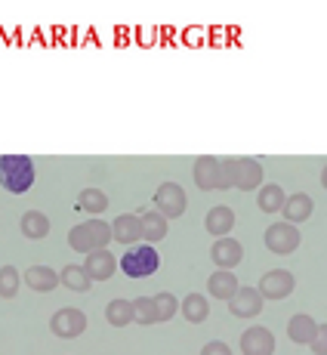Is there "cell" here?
Instances as JSON below:
<instances>
[{
	"label": "cell",
	"instance_id": "6da1fadb",
	"mask_svg": "<svg viewBox=\"0 0 327 355\" xmlns=\"http://www.w3.org/2000/svg\"><path fill=\"white\" fill-rule=\"evenodd\" d=\"M220 167H222V186L226 189L250 192V189L263 186V164L256 158H220Z\"/></svg>",
	"mask_w": 327,
	"mask_h": 355
},
{
	"label": "cell",
	"instance_id": "7a4b0ae2",
	"mask_svg": "<svg viewBox=\"0 0 327 355\" xmlns=\"http://www.w3.org/2000/svg\"><path fill=\"white\" fill-rule=\"evenodd\" d=\"M112 223L99 220V216H93V220L80 223V226H74L68 232V248L78 250V254H93V250H102L108 248V241H112Z\"/></svg>",
	"mask_w": 327,
	"mask_h": 355
},
{
	"label": "cell",
	"instance_id": "3957f363",
	"mask_svg": "<svg viewBox=\"0 0 327 355\" xmlns=\"http://www.w3.org/2000/svg\"><path fill=\"white\" fill-rule=\"evenodd\" d=\"M0 186L12 195H25L34 186V161L28 155H3L0 158Z\"/></svg>",
	"mask_w": 327,
	"mask_h": 355
},
{
	"label": "cell",
	"instance_id": "277c9868",
	"mask_svg": "<svg viewBox=\"0 0 327 355\" xmlns=\"http://www.w3.org/2000/svg\"><path fill=\"white\" fill-rule=\"evenodd\" d=\"M158 266H161V257H158V250H154V244H133V248L118 259V269L124 272V275H130V278L154 275Z\"/></svg>",
	"mask_w": 327,
	"mask_h": 355
},
{
	"label": "cell",
	"instance_id": "5b68a950",
	"mask_svg": "<svg viewBox=\"0 0 327 355\" xmlns=\"http://www.w3.org/2000/svg\"><path fill=\"white\" fill-rule=\"evenodd\" d=\"M263 241H265V248H269L272 254L288 257V254H294V250L299 248V229L294 226V223H272V226L265 229Z\"/></svg>",
	"mask_w": 327,
	"mask_h": 355
},
{
	"label": "cell",
	"instance_id": "8992f818",
	"mask_svg": "<svg viewBox=\"0 0 327 355\" xmlns=\"http://www.w3.org/2000/svg\"><path fill=\"white\" fill-rule=\"evenodd\" d=\"M188 207V198H186V189L176 186V182H164L158 186V192H154V210H161L167 220H176V216H182Z\"/></svg>",
	"mask_w": 327,
	"mask_h": 355
},
{
	"label": "cell",
	"instance_id": "52a82bcc",
	"mask_svg": "<svg viewBox=\"0 0 327 355\" xmlns=\"http://www.w3.org/2000/svg\"><path fill=\"white\" fill-rule=\"evenodd\" d=\"M50 331L56 334V337H62V340H74V337H80V334L87 331V315L80 309H74V306H65V309L53 312Z\"/></svg>",
	"mask_w": 327,
	"mask_h": 355
},
{
	"label": "cell",
	"instance_id": "ba28073f",
	"mask_svg": "<svg viewBox=\"0 0 327 355\" xmlns=\"http://www.w3.org/2000/svg\"><path fill=\"white\" fill-rule=\"evenodd\" d=\"M294 288H297V278L288 269H269L260 278V293L265 300H284L294 293Z\"/></svg>",
	"mask_w": 327,
	"mask_h": 355
},
{
	"label": "cell",
	"instance_id": "9c48e42d",
	"mask_svg": "<svg viewBox=\"0 0 327 355\" xmlns=\"http://www.w3.org/2000/svg\"><path fill=\"white\" fill-rule=\"evenodd\" d=\"M238 346H241L244 355H272L275 352V334H272L269 327H263V324H254V327H247V331L241 334Z\"/></svg>",
	"mask_w": 327,
	"mask_h": 355
},
{
	"label": "cell",
	"instance_id": "30bf717a",
	"mask_svg": "<svg viewBox=\"0 0 327 355\" xmlns=\"http://www.w3.org/2000/svg\"><path fill=\"white\" fill-rule=\"evenodd\" d=\"M195 186L204 189V192H213V189H226L222 186V167H220V158H210V155H201L195 161Z\"/></svg>",
	"mask_w": 327,
	"mask_h": 355
},
{
	"label": "cell",
	"instance_id": "8fae6325",
	"mask_svg": "<svg viewBox=\"0 0 327 355\" xmlns=\"http://www.w3.org/2000/svg\"><path fill=\"white\" fill-rule=\"evenodd\" d=\"M263 293L260 288H238V293L229 300V312L235 318H256L263 312Z\"/></svg>",
	"mask_w": 327,
	"mask_h": 355
},
{
	"label": "cell",
	"instance_id": "7c38bea8",
	"mask_svg": "<svg viewBox=\"0 0 327 355\" xmlns=\"http://www.w3.org/2000/svg\"><path fill=\"white\" fill-rule=\"evenodd\" d=\"M210 259H213V263L220 266V269H231V272H235V266L244 259L241 241H238V238H231V235L216 238L213 248H210Z\"/></svg>",
	"mask_w": 327,
	"mask_h": 355
},
{
	"label": "cell",
	"instance_id": "4fadbf2b",
	"mask_svg": "<svg viewBox=\"0 0 327 355\" xmlns=\"http://www.w3.org/2000/svg\"><path fill=\"white\" fill-rule=\"evenodd\" d=\"M84 269H87V275H90L93 282H108V278L114 275V269H118V259H114L105 248H102V250H93V254H87Z\"/></svg>",
	"mask_w": 327,
	"mask_h": 355
},
{
	"label": "cell",
	"instance_id": "5bb4252c",
	"mask_svg": "<svg viewBox=\"0 0 327 355\" xmlns=\"http://www.w3.org/2000/svg\"><path fill=\"white\" fill-rule=\"evenodd\" d=\"M22 282L28 284L31 291H37V293H50V291H56L59 284H62L59 282V272L50 269V266H31V269H25Z\"/></svg>",
	"mask_w": 327,
	"mask_h": 355
},
{
	"label": "cell",
	"instance_id": "9a60e30c",
	"mask_svg": "<svg viewBox=\"0 0 327 355\" xmlns=\"http://www.w3.org/2000/svg\"><path fill=\"white\" fill-rule=\"evenodd\" d=\"M312 210H315V201H312V195L306 192H294L288 195V201H284L281 214H284V223H306L312 216Z\"/></svg>",
	"mask_w": 327,
	"mask_h": 355
},
{
	"label": "cell",
	"instance_id": "2e32d148",
	"mask_svg": "<svg viewBox=\"0 0 327 355\" xmlns=\"http://www.w3.org/2000/svg\"><path fill=\"white\" fill-rule=\"evenodd\" d=\"M112 235H114V241H121V244H127V248H133V244L142 238L139 214H121V216H114Z\"/></svg>",
	"mask_w": 327,
	"mask_h": 355
},
{
	"label": "cell",
	"instance_id": "e0dca14e",
	"mask_svg": "<svg viewBox=\"0 0 327 355\" xmlns=\"http://www.w3.org/2000/svg\"><path fill=\"white\" fill-rule=\"evenodd\" d=\"M207 291H210V297L213 300H229L238 293V275L231 269H216L213 275L207 278Z\"/></svg>",
	"mask_w": 327,
	"mask_h": 355
},
{
	"label": "cell",
	"instance_id": "ac0fdd59",
	"mask_svg": "<svg viewBox=\"0 0 327 355\" xmlns=\"http://www.w3.org/2000/svg\"><path fill=\"white\" fill-rule=\"evenodd\" d=\"M139 226H142V241L145 244H154V241L167 238V216H164L161 210H145V214H139Z\"/></svg>",
	"mask_w": 327,
	"mask_h": 355
},
{
	"label": "cell",
	"instance_id": "d6986e66",
	"mask_svg": "<svg viewBox=\"0 0 327 355\" xmlns=\"http://www.w3.org/2000/svg\"><path fill=\"white\" fill-rule=\"evenodd\" d=\"M204 229L216 238H226L231 229H235V210L231 207H213L204 216Z\"/></svg>",
	"mask_w": 327,
	"mask_h": 355
},
{
	"label": "cell",
	"instance_id": "ffe728a7",
	"mask_svg": "<svg viewBox=\"0 0 327 355\" xmlns=\"http://www.w3.org/2000/svg\"><path fill=\"white\" fill-rule=\"evenodd\" d=\"M19 229H22L25 238H31V241H40V238L50 235V216H46L44 210H25Z\"/></svg>",
	"mask_w": 327,
	"mask_h": 355
},
{
	"label": "cell",
	"instance_id": "44dd1931",
	"mask_svg": "<svg viewBox=\"0 0 327 355\" xmlns=\"http://www.w3.org/2000/svg\"><path fill=\"white\" fill-rule=\"evenodd\" d=\"M179 312L188 324H201V322H207V315H210V300L204 297V293H188L179 303Z\"/></svg>",
	"mask_w": 327,
	"mask_h": 355
},
{
	"label": "cell",
	"instance_id": "7402d4cb",
	"mask_svg": "<svg viewBox=\"0 0 327 355\" xmlns=\"http://www.w3.org/2000/svg\"><path fill=\"white\" fill-rule=\"evenodd\" d=\"M59 282H62L68 291H74V293H87V291L93 288V278L87 275L84 263H71V266H65V269L59 272Z\"/></svg>",
	"mask_w": 327,
	"mask_h": 355
},
{
	"label": "cell",
	"instance_id": "603a6c76",
	"mask_svg": "<svg viewBox=\"0 0 327 355\" xmlns=\"http://www.w3.org/2000/svg\"><path fill=\"white\" fill-rule=\"evenodd\" d=\"M315 327H318L315 318L306 315V312H297V315L288 322V337L294 340V343H299V346H309V340H312V334H315Z\"/></svg>",
	"mask_w": 327,
	"mask_h": 355
},
{
	"label": "cell",
	"instance_id": "cb8c5ba5",
	"mask_svg": "<svg viewBox=\"0 0 327 355\" xmlns=\"http://www.w3.org/2000/svg\"><path fill=\"white\" fill-rule=\"evenodd\" d=\"M105 318H108V324H114V327H127V324H133V322H136L133 300H124V297L112 300V303L105 306Z\"/></svg>",
	"mask_w": 327,
	"mask_h": 355
},
{
	"label": "cell",
	"instance_id": "d4e9b609",
	"mask_svg": "<svg viewBox=\"0 0 327 355\" xmlns=\"http://www.w3.org/2000/svg\"><path fill=\"white\" fill-rule=\"evenodd\" d=\"M284 201H288V195H284L281 186H260V195H256V207H260L263 214H281Z\"/></svg>",
	"mask_w": 327,
	"mask_h": 355
},
{
	"label": "cell",
	"instance_id": "484cf974",
	"mask_svg": "<svg viewBox=\"0 0 327 355\" xmlns=\"http://www.w3.org/2000/svg\"><path fill=\"white\" fill-rule=\"evenodd\" d=\"M78 210H87V214L99 216L102 210H108V195L96 186H87L84 192L78 195Z\"/></svg>",
	"mask_w": 327,
	"mask_h": 355
},
{
	"label": "cell",
	"instance_id": "4316f807",
	"mask_svg": "<svg viewBox=\"0 0 327 355\" xmlns=\"http://www.w3.org/2000/svg\"><path fill=\"white\" fill-rule=\"evenodd\" d=\"M22 288V275H19L16 266H3L0 269V297L3 300H12Z\"/></svg>",
	"mask_w": 327,
	"mask_h": 355
},
{
	"label": "cell",
	"instance_id": "83f0119b",
	"mask_svg": "<svg viewBox=\"0 0 327 355\" xmlns=\"http://www.w3.org/2000/svg\"><path fill=\"white\" fill-rule=\"evenodd\" d=\"M133 312H136V322L139 324H158V306H154V297H139L133 300Z\"/></svg>",
	"mask_w": 327,
	"mask_h": 355
},
{
	"label": "cell",
	"instance_id": "f1b7e54d",
	"mask_svg": "<svg viewBox=\"0 0 327 355\" xmlns=\"http://www.w3.org/2000/svg\"><path fill=\"white\" fill-rule=\"evenodd\" d=\"M154 306H158V318H161V322H170V318L179 312V300H176L173 293H167V291L154 297Z\"/></svg>",
	"mask_w": 327,
	"mask_h": 355
},
{
	"label": "cell",
	"instance_id": "f546056e",
	"mask_svg": "<svg viewBox=\"0 0 327 355\" xmlns=\"http://www.w3.org/2000/svg\"><path fill=\"white\" fill-rule=\"evenodd\" d=\"M309 346H312V352H315V355H327V324H318L315 327Z\"/></svg>",
	"mask_w": 327,
	"mask_h": 355
},
{
	"label": "cell",
	"instance_id": "4dcf8cb0",
	"mask_svg": "<svg viewBox=\"0 0 327 355\" xmlns=\"http://www.w3.org/2000/svg\"><path fill=\"white\" fill-rule=\"evenodd\" d=\"M201 355H231V346L222 343V340H210V343H204Z\"/></svg>",
	"mask_w": 327,
	"mask_h": 355
},
{
	"label": "cell",
	"instance_id": "1f68e13d",
	"mask_svg": "<svg viewBox=\"0 0 327 355\" xmlns=\"http://www.w3.org/2000/svg\"><path fill=\"white\" fill-rule=\"evenodd\" d=\"M321 186L327 189V164H324V170H321Z\"/></svg>",
	"mask_w": 327,
	"mask_h": 355
}]
</instances>
